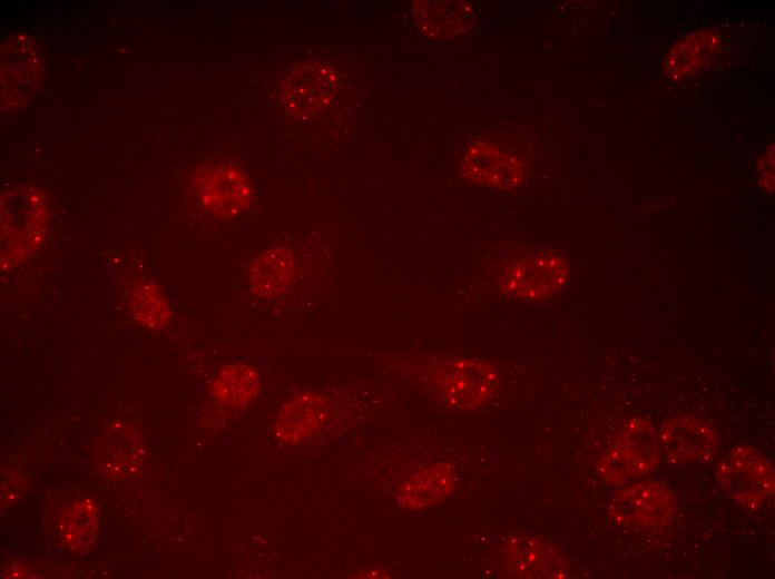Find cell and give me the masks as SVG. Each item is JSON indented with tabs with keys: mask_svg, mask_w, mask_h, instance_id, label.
<instances>
[{
	"mask_svg": "<svg viewBox=\"0 0 775 579\" xmlns=\"http://www.w3.org/2000/svg\"><path fill=\"white\" fill-rule=\"evenodd\" d=\"M412 372L429 395L443 409L473 411L499 391L496 367L481 359L434 355L414 362Z\"/></svg>",
	"mask_w": 775,
	"mask_h": 579,
	"instance_id": "cell-1",
	"label": "cell"
},
{
	"mask_svg": "<svg viewBox=\"0 0 775 579\" xmlns=\"http://www.w3.org/2000/svg\"><path fill=\"white\" fill-rule=\"evenodd\" d=\"M49 222V207L41 190L19 186L1 198V259L16 265L41 244Z\"/></svg>",
	"mask_w": 775,
	"mask_h": 579,
	"instance_id": "cell-2",
	"label": "cell"
},
{
	"mask_svg": "<svg viewBox=\"0 0 775 579\" xmlns=\"http://www.w3.org/2000/svg\"><path fill=\"white\" fill-rule=\"evenodd\" d=\"M659 459L658 430L644 418H631L599 457L596 468L601 479L618 484L648 474L658 467Z\"/></svg>",
	"mask_w": 775,
	"mask_h": 579,
	"instance_id": "cell-3",
	"label": "cell"
},
{
	"mask_svg": "<svg viewBox=\"0 0 775 579\" xmlns=\"http://www.w3.org/2000/svg\"><path fill=\"white\" fill-rule=\"evenodd\" d=\"M715 474L722 489L749 512L758 511L774 494V465L753 446L733 448Z\"/></svg>",
	"mask_w": 775,
	"mask_h": 579,
	"instance_id": "cell-4",
	"label": "cell"
},
{
	"mask_svg": "<svg viewBox=\"0 0 775 579\" xmlns=\"http://www.w3.org/2000/svg\"><path fill=\"white\" fill-rule=\"evenodd\" d=\"M569 277V265L559 255L539 253L506 264L498 279L499 292L510 298L538 301L559 292Z\"/></svg>",
	"mask_w": 775,
	"mask_h": 579,
	"instance_id": "cell-5",
	"label": "cell"
},
{
	"mask_svg": "<svg viewBox=\"0 0 775 579\" xmlns=\"http://www.w3.org/2000/svg\"><path fill=\"white\" fill-rule=\"evenodd\" d=\"M676 511L673 492L655 480L634 482L618 489L609 506L615 523L651 530L666 528Z\"/></svg>",
	"mask_w": 775,
	"mask_h": 579,
	"instance_id": "cell-6",
	"label": "cell"
},
{
	"mask_svg": "<svg viewBox=\"0 0 775 579\" xmlns=\"http://www.w3.org/2000/svg\"><path fill=\"white\" fill-rule=\"evenodd\" d=\"M42 78L41 56L32 39L12 35L1 46V105L16 111L29 104Z\"/></svg>",
	"mask_w": 775,
	"mask_h": 579,
	"instance_id": "cell-7",
	"label": "cell"
},
{
	"mask_svg": "<svg viewBox=\"0 0 775 579\" xmlns=\"http://www.w3.org/2000/svg\"><path fill=\"white\" fill-rule=\"evenodd\" d=\"M202 207L218 218H233L245 210L253 195L248 177L237 167L216 164L200 168L193 179Z\"/></svg>",
	"mask_w": 775,
	"mask_h": 579,
	"instance_id": "cell-8",
	"label": "cell"
},
{
	"mask_svg": "<svg viewBox=\"0 0 775 579\" xmlns=\"http://www.w3.org/2000/svg\"><path fill=\"white\" fill-rule=\"evenodd\" d=\"M658 442L667 463L683 465L710 462L718 452L720 439L707 421L677 415L663 421Z\"/></svg>",
	"mask_w": 775,
	"mask_h": 579,
	"instance_id": "cell-9",
	"label": "cell"
},
{
	"mask_svg": "<svg viewBox=\"0 0 775 579\" xmlns=\"http://www.w3.org/2000/svg\"><path fill=\"white\" fill-rule=\"evenodd\" d=\"M94 453L96 464L105 477L128 480L141 473L146 445L134 423L117 419L100 432Z\"/></svg>",
	"mask_w": 775,
	"mask_h": 579,
	"instance_id": "cell-10",
	"label": "cell"
},
{
	"mask_svg": "<svg viewBox=\"0 0 775 579\" xmlns=\"http://www.w3.org/2000/svg\"><path fill=\"white\" fill-rule=\"evenodd\" d=\"M336 86L337 77L330 66L308 61L298 65L285 77L282 98L290 114L306 118L332 100Z\"/></svg>",
	"mask_w": 775,
	"mask_h": 579,
	"instance_id": "cell-11",
	"label": "cell"
},
{
	"mask_svg": "<svg viewBox=\"0 0 775 579\" xmlns=\"http://www.w3.org/2000/svg\"><path fill=\"white\" fill-rule=\"evenodd\" d=\"M461 173L474 184L503 190L519 188L526 176L522 163L514 155L487 140L468 147L462 158Z\"/></svg>",
	"mask_w": 775,
	"mask_h": 579,
	"instance_id": "cell-12",
	"label": "cell"
},
{
	"mask_svg": "<svg viewBox=\"0 0 775 579\" xmlns=\"http://www.w3.org/2000/svg\"><path fill=\"white\" fill-rule=\"evenodd\" d=\"M504 565L520 578H565L569 563L562 551L549 540L530 534H514L502 548Z\"/></svg>",
	"mask_w": 775,
	"mask_h": 579,
	"instance_id": "cell-13",
	"label": "cell"
},
{
	"mask_svg": "<svg viewBox=\"0 0 775 579\" xmlns=\"http://www.w3.org/2000/svg\"><path fill=\"white\" fill-rule=\"evenodd\" d=\"M332 413L330 401L316 393H300L277 413L274 433L285 444H297L318 432Z\"/></svg>",
	"mask_w": 775,
	"mask_h": 579,
	"instance_id": "cell-14",
	"label": "cell"
},
{
	"mask_svg": "<svg viewBox=\"0 0 775 579\" xmlns=\"http://www.w3.org/2000/svg\"><path fill=\"white\" fill-rule=\"evenodd\" d=\"M457 489V472L449 462L428 464L402 481L396 489L398 504L409 511L431 508Z\"/></svg>",
	"mask_w": 775,
	"mask_h": 579,
	"instance_id": "cell-15",
	"label": "cell"
},
{
	"mask_svg": "<svg viewBox=\"0 0 775 579\" xmlns=\"http://www.w3.org/2000/svg\"><path fill=\"white\" fill-rule=\"evenodd\" d=\"M298 263L294 252L277 246L261 253L251 263L248 283L259 298H276L288 292L297 279Z\"/></svg>",
	"mask_w": 775,
	"mask_h": 579,
	"instance_id": "cell-16",
	"label": "cell"
},
{
	"mask_svg": "<svg viewBox=\"0 0 775 579\" xmlns=\"http://www.w3.org/2000/svg\"><path fill=\"white\" fill-rule=\"evenodd\" d=\"M99 526V509L90 499L71 502L58 516L56 532L65 547L85 553L95 546Z\"/></svg>",
	"mask_w": 775,
	"mask_h": 579,
	"instance_id": "cell-17",
	"label": "cell"
},
{
	"mask_svg": "<svg viewBox=\"0 0 775 579\" xmlns=\"http://www.w3.org/2000/svg\"><path fill=\"white\" fill-rule=\"evenodd\" d=\"M413 14L422 32L434 38L462 32L474 19L472 6L463 1H418Z\"/></svg>",
	"mask_w": 775,
	"mask_h": 579,
	"instance_id": "cell-18",
	"label": "cell"
},
{
	"mask_svg": "<svg viewBox=\"0 0 775 579\" xmlns=\"http://www.w3.org/2000/svg\"><path fill=\"white\" fill-rule=\"evenodd\" d=\"M257 371L247 364L225 365L210 383V395L216 403L230 409L248 406L259 394Z\"/></svg>",
	"mask_w": 775,
	"mask_h": 579,
	"instance_id": "cell-19",
	"label": "cell"
},
{
	"mask_svg": "<svg viewBox=\"0 0 775 579\" xmlns=\"http://www.w3.org/2000/svg\"><path fill=\"white\" fill-rule=\"evenodd\" d=\"M720 49V37L712 30L689 33L668 52L665 71L673 79L697 71L712 60Z\"/></svg>",
	"mask_w": 775,
	"mask_h": 579,
	"instance_id": "cell-20",
	"label": "cell"
},
{
	"mask_svg": "<svg viewBox=\"0 0 775 579\" xmlns=\"http://www.w3.org/2000/svg\"><path fill=\"white\" fill-rule=\"evenodd\" d=\"M130 306L135 318L146 327H164L170 318V308L166 298L150 281L135 286Z\"/></svg>",
	"mask_w": 775,
	"mask_h": 579,
	"instance_id": "cell-21",
	"label": "cell"
},
{
	"mask_svg": "<svg viewBox=\"0 0 775 579\" xmlns=\"http://www.w3.org/2000/svg\"><path fill=\"white\" fill-rule=\"evenodd\" d=\"M774 153H773V146L767 150L765 156L762 158V163L759 165V176H761V184L766 187L767 186V192H773V183H774Z\"/></svg>",
	"mask_w": 775,
	"mask_h": 579,
	"instance_id": "cell-22",
	"label": "cell"
},
{
	"mask_svg": "<svg viewBox=\"0 0 775 579\" xmlns=\"http://www.w3.org/2000/svg\"><path fill=\"white\" fill-rule=\"evenodd\" d=\"M23 487V479H21L20 475L13 472L8 475L2 485V498L4 497L2 503H4V501H14L20 495Z\"/></svg>",
	"mask_w": 775,
	"mask_h": 579,
	"instance_id": "cell-23",
	"label": "cell"
}]
</instances>
